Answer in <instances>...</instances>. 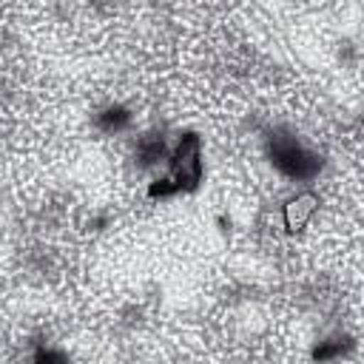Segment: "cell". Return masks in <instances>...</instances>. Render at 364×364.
<instances>
[{"label":"cell","instance_id":"obj_7","mask_svg":"<svg viewBox=\"0 0 364 364\" xmlns=\"http://www.w3.org/2000/svg\"><path fill=\"white\" fill-rule=\"evenodd\" d=\"M31 364H65V353H60L54 347H40L34 353V361Z\"/></svg>","mask_w":364,"mask_h":364},{"label":"cell","instance_id":"obj_3","mask_svg":"<svg viewBox=\"0 0 364 364\" xmlns=\"http://www.w3.org/2000/svg\"><path fill=\"white\" fill-rule=\"evenodd\" d=\"M313 210H316V196L313 193H301V196H296V199H290L284 205V225L290 230H299V228L307 225Z\"/></svg>","mask_w":364,"mask_h":364},{"label":"cell","instance_id":"obj_2","mask_svg":"<svg viewBox=\"0 0 364 364\" xmlns=\"http://www.w3.org/2000/svg\"><path fill=\"white\" fill-rule=\"evenodd\" d=\"M171 182L176 188V193L182 191H193L202 182V139L188 131L179 136L176 148L171 151Z\"/></svg>","mask_w":364,"mask_h":364},{"label":"cell","instance_id":"obj_1","mask_svg":"<svg viewBox=\"0 0 364 364\" xmlns=\"http://www.w3.org/2000/svg\"><path fill=\"white\" fill-rule=\"evenodd\" d=\"M267 156L282 176L296 182H310L321 171V156L310 151L299 136L284 131H273L267 136Z\"/></svg>","mask_w":364,"mask_h":364},{"label":"cell","instance_id":"obj_4","mask_svg":"<svg viewBox=\"0 0 364 364\" xmlns=\"http://www.w3.org/2000/svg\"><path fill=\"white\" fill-rule=\"evenodd\" d=\"M353 338L350 336H333V338H324V341H318L316 347H313V358L318 361V364H333V361H338V358H344L350 350H353Z\"/></svg>","mask_w":364,"mask_h":364},{"label":"cell","instance_id":"obj_6","mask_svg":"<svg viewBox=\"0 0 364 364\" xmlns=\"http://www.w3.org/2000/svg\"><path fill=\"white\" fill-rule=\"evenodd\" d=\"M136 154H139V159L145 165H154L159 156H165V142L162 139H154V136H145V139H139Z\"/></svg>","mask_w":364,"mask_h":364},{"label":"cell","instance_id":"obj_5","mask_svg":"<svg viewBox=\"0 0 364 364\" xmlns=\"http://www.w3.org/2000/svg\"><path fill=\"white\" fill-rule=\"evenodd\" d=\"M131 111L125 108V105H119V102H114V105H108V108H102L100 114H97V128L100 131H105V134H122L128 125H131Z\"/></svg>","mask_w":364,"mask_h":364}]
</instances>
